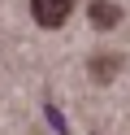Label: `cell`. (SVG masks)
<instances>
[{"mask_svg":"<svg viewBox=\"0 0 130 135\" xmlns=\"http://www.w3.org/2000/svg\"><path fill=\"white\" fill-rule=\"evenodd\" d=\"M30 13L39 26H65V18L74 13V0H30Z\"/></svg>","mask_w":130,"mask_h":135,"instance_id":"cell-1","label":"cell"},{"mask_svg":"<svg viewBox=\"0 0 130 135\" xmlns=\"http://www.w3.org/2000/svg\"><path fill=\"white\" fill-rule=\"evenodd\" d=\"M121 18V9H117V4H104V0H95V4H91V22H95V26H113V22H117Z\"/></svg>","mask_w":130,"mask_h":135,"instance_id":"cell-2","label":"cell"},{"mask_svg":"<svg viewBox=\"0 0 130 135\" xmlns=\"http://www.w3.org/2000/svg\"><path fill=\"white\" fill-rule=\"evenodd\" d=\"M48 122L56 126V131H65V118H61V113H56V109H52V105H48Z\"/></svg>","mask_w":130,"mask_h":135,"instance_id":"cell-4","label":"cell"},{"mask_svg":"<svg viewBox=\"0 0 130 135\" xmlns=\"http://www.w3.org/2000/svg\"><path fill=\"white\" fill-rule=\"evenodd\" d=\"M117 65H121V57H95L91 61V79L95 83H108L113 74H117Z\"/></svg>","mask_w":130,"mask_h":135,"instance_id":"cell-3","label":"cell"}]
</instances>
